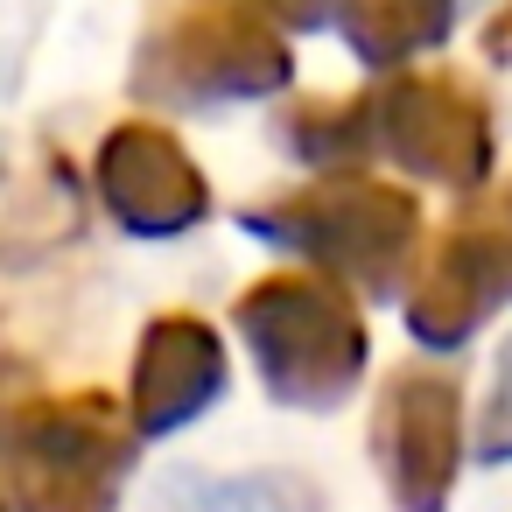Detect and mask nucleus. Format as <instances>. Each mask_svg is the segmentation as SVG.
<instances>
[{
	"instance_id": "1",
	"label": "nucleus",
	"mask_w": 512,
	"mask_h": 512,
	"mask_svg": "<svg viewBox=\"0 0 512 512\" xmlns=\"http://www.w3.org/2000/svg\"><path fill=\"white\" fill-rule=\"evenodd\" d=\"M281 85H288V43L260 22L253 0H176L134 64V92H162L176 106L260 99Z\"/></svg>"
},
{
	"instance_id": "2",
	"label": "nucleus",
	"mask_w": 512,
	"mask_h": 512,
	"mask_svg": "<svg viewBox=\"0 0 512 512\" xmlns=\"http://www.w3.org/2000/svg\"><path fill=\"white\" fill-rule=\"evenodd\" d=\"M239 323L267 365V386L288 393V400H337L365 358V337H358V316L337 288L323 281H260L246 302H239Z\"/></svg>"
},
{
	"instance_id": "3",
	"label": "nucleus",
	"mask_w": 512,
	"mask_h": 512,
	"mask_svg": "<svg viewBox=\"0 0 512 512\" xmlns=\"http://www.w3.org/2000/svg\"><path fill=\"white\" fill-rule=\"evenodd\" d=\"M260 232H274L281 246H302L316 253L323 267L337 274H358V281H393L407 239H414V204L400 190H379V183H323L295 204H281V218H253Z\"/></svg>"
},
{
	"instance_id": "4",
	"label": "nucleus",
	"mask_w": 512,
	"mask_h": 512,
	"mask_svg": "<svg viewBox=\"0 0 512 512\" xmlns=\"http://www.w3.org/2000/svg\"><path fill=\"white\" fill-rule=\"evenodd\" d=\"M372 99H379V141L407 169L456 190L491 169V120L463 78H400L393 92H372Z\"/></svg>"
},
{
	"instance_id": "5",
	"label": "nucleus",
	"mask_w": 512,
	"mask_h": 512,
	"mask_svg": "<svg viewBox=\"0 0 512 512\" xmlns=\"http://www.w3.org/2000/svg\"><path fill=\"white\" fill-rule=\"evenodd\" d=\"M99 190L120 225L134 232H183L204 218V176L197 162L148 120H127L99 148Z\"/></svg>"
},
{
	"instance_id": "6",
	"label": "nucleus",
	"mask_w": 512,
	"mask_h": 512,
	"mask_svg": "<svg viewBox=\"0 0 512 512\" xmlns=\"http://www.w3.org/2000/svg\"><path fill=\"white\" fill-rule=\"evenodd\" d=\"M498 288H505V225H498V218H470V225L435 253V267L421 274L407 316H414V330H421L428 344H456V337L491 309Z\"/></svg>"
},
{
	"instance_id": "7",
	"label": "nucleus",
	"mask_w": 512,
	"mask_h": 512,
	"mask_svg": "<svg viewBox=\"0 0 512 512\" xmlns=\"http://www.w3.org/2000/svg\"><path fill=\"white\" fill-rule=\"evenodd\" d=\"M225 379V351L204 323L190 316H169L148 330V351H141V379H134V400H141V421L148 428H176L190 421Z\"/></svg>"
},
{
	"instance_id": "8",
	"label": "nucleus",
	"mask_w": 512,
	"mask_h": 512,
	"mask_svg": "<svg viewBox=\"0 0 512 512\" xmlns=\"http://www.w3.org/2000/svg\"><path fill=\"white\" fill-rule=\"evenodd\" d=\"M393 470H400V491L407 505H435V491L449 484V456H456V393L428 372H414L400 393H393Z\"/></svg>"
},
{
	"instance_id": "9",
	"label": "nucleus",
	"mask_w": 512,
	"mask_h": 512,
	"mask_svg": "<svg viewBox=\"0 0 512 512\" xmlns=\"http://www.w3.org/2000/svg\"><path fill=\"white\" fill-rule=\"evenodd\" d=\"M456 8H463V0H351L344 29H351V50L365 64H393V57L435 50L449 36Z\"/></svg>"
},
{
	"instance_id": "10",
	"label": "nucleus",
	"mask_w": 512,
	"mask_h": 512,
	"mask_svg": "<svg viewBox=\"0 0 512 512\" xmlns=\"http://www.w3.org/2000/svg\"><path fill=\"white\" fill-rule=\"evenodd\" d=\"M288 141L309 162H358L379 141V99H323L288 120Z\"/></svg>"
},
{
	"instance_id": "11",
	"label": "nucleus",
	"mask_w": 512,
	"mask_h": 512,
	"mask_svg": "<svg viewBox=\"0 0 512 512\" xmlns=\"http://www.w3.org/2000/svg\"><path fill=\"white\" fill-rule=\"evenodd\" d=\"M253 8H274L281 22H295V29H323V22H337L351 0H253Z\"/></svg>"
},
{
	"instance_id": "12",
	"label": "nucleus",
	"mask_w": 512,
	"mask_h": 512,
	"mask_svg": "<svg viewBox=\"0 0 512 512\" xmlns=\"http://www.w3.org/2000/svg\"><path fill=\"white\" fill-rule=\"evenodd\" d=\"M484 449H512V351H505V365H498V407H491Z\"/></svg>"
},
{
	"instance_id": "13",
	"label": "nucleus",
	"mask_w": 512,
	"mask_h": 512,
	"mask_svg": "<svg viewBox=\"0 0 512 512\" xmlns=\"http://www.w3.org/2000/svg\"><path fill=\"white\" fill-rule=\"evenodd\" d=\"M491 57H498V64H512V8L491 22Z\"/></svg>"
}]
</instances>
